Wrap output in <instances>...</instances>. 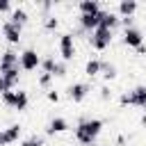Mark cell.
Segmentation results:
<instances>
[{"mask_svg": "<svg viewBox=\"0 0 146 146\" xmlns=\"http://www.w3.org/2000/svg\"><path fill=\"white\" fill-rule=\"evenodd\" d=\"M103 119H96V116H82V119H78V123H75V141L78 144H82V146H94L96 144V139L100 137V132H103Z\"/></svg>", "mask_w": 146, "mask_h": 146, "instance_id": "obj_1", "label": "cell"}, {"mask_svg": "<svg viewBox=\"0 0 146 146\" xmlns=\"http://www.w3.org/2000/svg\"><path fill=\"white\" fill-rule=\"evenodd\" d=\"M2 103L9 107V110H16V112H25L27 110V105H30V96H27V91H23V89H18V91H5L2 94Z\"/></svg>", "mask_w": 146, "mask_h": 146, "instance_id": "obj_2", "label": "cell"}, {"mask_svg": "<svg viewBox=\"0 0 146 146\" xmlns=\"http://www.w3.org/2000/svg\"><path fill=\"white\" fill-rule=\"evenodd\" d=\"M112 41H114V32L112 30H105V27H96L91 34H89V46L94 48V50H107L110 46H112Z\"/></svg>", "mask_w": 146, "mask_h": 146, "instance_id": "obj_3", "label": "cell"}, {"mask_svg": "<svg viewBox=\"0 0 146 146\" xmlns=\"http://www.w3.org/2000/svg\"><path fill=\"white\" fill-rule=\"evenodd\" d=\"M119 103H121L123 107H125V105H135V107H139V110H146V84H137L135 89L121 94Z\"/></svg>", "mask_w": 146, "mask_h": 146, "instance_id": "obj_4", "label": "cell"}, {"mask_svg": "<svg viewBox=\"0 0 146 146\" xmlns=\"http://www.w3.org/2000/svg\"><path fill=\"white\" fill-rule=\"evenodd\" d=\"M57 48H59V57H62V62H64V64L75 59V39H73V34H71V32L59 34Z\"/></svg>", "mask_w": 146, "mask_h": 146, "instance_id": "obj_5", "label": "cell"}, {"mask_svg": "<svg viewBox=\"0 0 146 146\" xmlns=\"http://www.w3.org/2000/svg\"><path fill=\"white\" fill-rule=\"evenodd\" d=\"M18 66H21V71H27V73L36 71L41 66V55L34 48H25V50L18 52Z\"/></svg>", "mask_w": 146, "mask_h": 146, "instance_id": "obj_6", "label": "cell"}, {"mask_svg": "<svg viewBox=\"0 0 146 146\" xmlns=\"http://www.w3.org/2000/svg\"><path fill=\"white\" fill-rule=\"evenodd\" d=\"M89 94H91L89 82H73V84H68V89H66V96H68L71 103H84Z\"/></svg>", "mask_w": 146, "mask_h": 146, "instance_id": "obj_7", "label": "cell"}, {"mask_svg": "<svg viewBox=\"0 0 146 146\" xmlns=\"http://www.w3.org/2000/svg\"><path fill=\"white\" fill-rule=\"evenodd\" d=\"M2 36H5V41H7L9 46H18L21 39H23V27L5 21V23H2Z\"/></svg>", "mask_w": 146, "mask_h": 146, "instance_id": "obj_8", "label": "cell"}, {"mask_svg": "<svg viewBox=\"0 0 146 146\" xmlns=\"http://www.w3.org/2000/svg\"><path fill=\"white\" fill-rule=\"evenodd\" d=\"M21 132H23V128H21V123H11V125H7V128H2V130H0V146H9V144H14V141H18V137H21Z\"/></svg>", "mask_w": 146, "mask_h": 146, "instance_id": "obj_9", "label": "cell"}, {"mask_svg": "<svg viewBox=\"0 0 146 146\" xmlns=\"http://www.w3.org/2000/svg\"><path fill=\"white\" fill-rule=\"evenodd\" d=\"M78 25H80L82 32L91 34V32L100 25V11H98V14H80V16H78Z\"/></svg>", "mask_w": 146, "mask_h": 146, "instance_id": "obj_10", "label": "cell"}, {"mask_svg": "<svg viewBox=\"0 0 146 146\" xmlns=\"http://www.w3.org/2000/svg\"><path fill=\"white\" fill-rule=\"evenodd\" d=\"M123 43L128 46V48H139V46H144V32L139 30V27H128V30H123Z\"/></svg>", "mask_w": 146, "mask_h": 146, "instance_id": "obj_11", "label": "cell"}, {"mask_svg": "<svg viewBox=\"0 0 146 146\" xmlns=\"http://www.w3.org/2000/svg\"><path fill=\"white\" fill-rule=\"evenodd\" d=\"M119 25H121V18L116 16V11H112V9H100V27L114 32Z\"/></svg>", "mask_w": 146, "mask_h": 146, "instance_id": "obj_12", "label": "cell"}, {"mask_svg": "<svg viewBox=\"0 0 146 146\" xmlns=\"http://www.w3.org/2000/svg\"><path fill=\"white\" fill-rule=\"evenodd\" d=\"M137 2L135 0H119V5H116V16L119 18H135V14H137Z\"/></svg>", "mask_w": 146, "mask_h": 146, "instance_id": "obj_13", "label": "cell"}, {"mask_svg": "<svg viewBox=\"0 0 146 146\" xmlns=\"http://www.w3.org/2000/svg\"><path fill=\"white\" fill-rule=\"evenodd\" d=\"M71 125H68V121L64 119V116H52L50 121H48V125H46V135H62V132H66Z\"/></svg>", "mask_w": 146, "mask_h": 146, "instance_id": "obj_14", "label": "cell"}, {"mask_svg": "<svg viewBox=\"0 0 146 146\" xmlns=\"http://www.w3.org/2000/svg\"><path fill=\"white\" fill-rule=\"evenodd\" d=\"M9 68H18V52L7 48L2 55H0V73L2 71H9Z\"/></svg>", "mask_w": 146, "mask_h": 146, "instance_id": "obj_15", "label": "cell"}, {"mask_svg": "<svg viewBox=\"0 0 146 146\" xmlns=\"http://www.w3.org/2000/svg\"><path fill=\"white\" fill-rule=\"evenodd\" d=\"M27 21H30V14H27L23 7H14V9H11V14H9V23L23 27V25H27Z\"/></svg>", "mask_w": 146, "mask_h": 146, "instance_id": "obj_16", "label": "cell"}, {"mask_svg": "<svg viewBox=\"0 0 146 146\" xmlns=\"http://www.w3.org/2000/svg\"><path fill=\"white\" fill-rule=\"evenodd\" d=\"M103 7H100V2L98 0H80L78 2V11L80 14H98Z\"/></svg>", "mask_w": 146, "mask_h": 146, "instance_id": "obj_17", "label": "cell"}, {"mask_svg": "<svg viewBox=\"0 0 146 146\" xmlns=\"http://www.w3.org/2000/svg\"><path fill=\"white\" fill-rule=\"evenodd\" d=\"M100 62H103V59H98V57L87 59V64H84V75H87V78H96V75H100Z\"/></svg>", "mask_w": 146, "mask_h": 146, "instance_id": "obj_18", "label": "cell"}, {"mask_svg": "<svg viewBox=\"0 0 146 146\" xmlns=\"http://www.w3.org/2000/svg\"><path fill=\"white\" fill-rule=\"evenodd\" d=\"M5 80H7V84L14 89V87H18V82H21V66L18 68H9V71H2L0 73Z\"/></svg>", "mask_w": 146, "mask_h": 146, "instance_id": "obj_19", "label": "cell"}, {"mask_svg": "<svg viewBox=\"0 0 146 146\" xmlns=\"http://www.w3.org/2000/svg\"><path fill=\"white\" fill-rule=\"evenodd\" d=\"M100 75L105 78V82H112L114 78H116V66L112 64V62H100Z\"/></svg>", "mask_w": 146, "mask_h": 146, "instance_id": "obj_20", "label": "cell"}, {"mask_svg": "<svg viewBox=\"0 0 146 146\" xmlns=\"http://www.w3.org/2000/svg\"><path fill=\"white\" fill-rule=\"evenodd\" d=\"M41 25H43V30L52 32V30H57V27H59V18H57L55 14H46V16H43V23H41Z\"/></svg>", "mask_w": 146, "mask_h": 146, "instance_id": "obj_21", "label": "cell"}, {"mask_svg": "<svg viewBox=\"0 0 146 146\" xmlns=\"http://www.w3.org/2000/svg\"><path fill=\"white\" fill-rule=\"evenodd\" d=\"M55 62H57V59H55L52 55H48V57H41V66H39V68H41V73H50V75H52Z\"/></svg>", "mask_w": 146, "mask_h": 146, "instance_id": "obj_22", "label": "cell"}, {"mask_svg": "<svg viewBox=\"0 0 146 146\" xmlns=\"http://www.w3.org/2000/svg\"><path fill=\"white\" fill-rule=\"evenodd\" d=\"M52 80H55V78H52L50 73H39V78H36V84H39L41 89H46V91H48V89H50V84H52Z\"/></svg>", "mask_w": 146, "mask_h": 146, "instance_id": "obj_23", "label": "cell"}, {"mask_svg": "<svg viewBox=\"0 0 146 146\" xmlns=\"http://www.w3.org/2000/svg\"><path fill=\"white\" fill-rule=\"evenodd\" d=\"M21 146H43V137L41 135H30L21 141Z\"/></svg>", "mask_w": 146, "mask_h": 146, "instance_id": "obj_24", "label": "cell"}, {"mask_svg": "<svg viewBox=\"0 0 146 146\" xmlns=\"http://www.w3.org/2000/svg\"><path fill=\"white\" fill-rule=\"evenodd\" d=\"M68 73V68H66V64L59 59V62H55V68H52V78H64Z\"/></svg>", "mask_w": 146, "mask_h": 146, "instance_id": "obj_25", "label": "cell"}, {"mask_svg": "<svg viewBox=\"0 0 146 146\" xmlns=\"http://www.w3.org/2000/svg\"><path fill=\"white\" fill-rule=\"evenodd\" d=\"M98 98H100L103 103H107V100H112V89H110L107 84H103V87L98 89Z\"/></svg>", "mask_w": 146, "mask_h": 146, "instance_id": "obj_26", "label": "cell"}, {"mask_svg": "<svg viewBox=\"0 0 146 146\" xmlns=\"http://www.w3.org/2000/svg\"><path fill=\"white\" fill-rule=\"evenodd\" d=\"M46 98H48L50 103H59V91H55V89H48V91H46Z\"/></svg>", "mask_w": 146, "mask_h": 146, "instance_id": "obj_27", "label": "cell"}, {"mask_svg": "<svg viewBox=\"0 0 146 146\" xmlns=\"http://www.w3.org/2000/svg\"><path fill=\"white\" fill-rule=\"evenodd\" d=\"M11 2L9 0H0V14H11Z\"/></svg>", "mask_w": 146, "mask_h": 146, "instance_id": "obj_28", "label": "cell"}, {"mask_svg": "<svg viewBox=\"0 0 146 146\" xmlns=\"http://www.w3.org/2000/svg\"><path fill=\"white\" fill-rule=\"evenodd\" d=\"M36 7H39L41 11H50L55 5H52V2H48V0H41V2H36Z\"/></svg>", "mask_w": 146, "mask_h": 146, "instance_id": "obj_29", "label": "cell"}, {"mask_svg": "<svg viewBox=\"0 0 146 146\" xmlns=\"http://www.w3.org/2000/svg\"><path fill=\"white\" fill-rule=\"evenodd\" d=\"M5 91H11V87H9V84H7V80L0 75V94H5Z\"/></svg>", "mask_w": 146, "mask_h": 146, "instance_id": "obj_30", "label": "cell"}, {"mask_svg": "<svg viewBox=\"0 0 146 146\" xmlns=\"http://www.w3.org/2000/svg\"><path fill=\"white\" fill-rule=\"evenodd\" d=\"M139 123H141V125H146V112L141 114V119H139Z\"/></svg>", "mask_w": 146, "mask_h": 146, "instance_id": "obj_31", "label": "cell"}]
</instances>
